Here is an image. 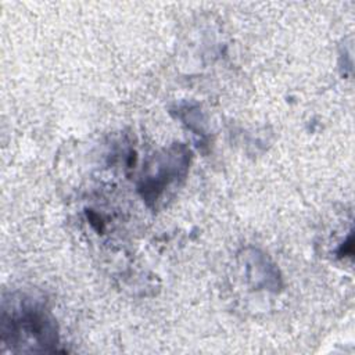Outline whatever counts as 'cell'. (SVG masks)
Here are the masks:
<instances>
[{
  "label": "cell",
  "instance_id": "cell-2",
  "mask_svg": "<svg viewBox=\"0 0 355 355\" xmlns=\"http://www.w3.org/2000/svg\"><path fill=\"white\" fill-rule=\"evenodd\" d=\"M189 158L190 151H187L184 146L179 144L169 148L168 153L158 159L155 172L141 182L140 191L143 198L146 201H157L171 183L186 175Z\"/></svg>",
  "mask_w": 355,
  "mask_h": 355
},
{
  "label": "cell",
  "instance_id": "cell-1",
  "mask_svg": "<svg viewBox=\"0 0 355 355\" xmlns=\"http://www.w3.org/2000/svg\"><path fill=\"white\" fill-rule=\"evenodd\" d=\"M1 331L3 341L12 348L19 345L21 351H25V345H31V351H57L55 322L39 302L24 300L11 313L4 311Z\"/></svg>",
  "mask_w": 355,
  "mask_h": 355
}]
</instances>
